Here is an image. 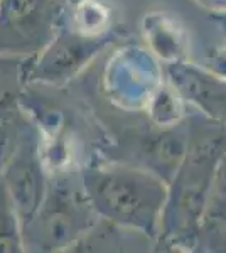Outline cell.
Listing matches in <instances>:
<instances>
[{
	"label": "cell",
	"instance_id": "12",
	"mask_svg": "<svg viewBox=\"0 0 226 253\" xmlns=\"http://www.w3.org/2000/svg\"><path fill=\"white\" fill-rule=\"evenodd\" d=\"M147 108L159 126H172L182 122V98L171 84H160Z\"/></svg>",
	"mask_w": 226,
	"mask_h": 253
},
{
	"label": "cell",
	"instance_id": "16",
	"mask_svg": "<svg viewBox=\"0 0 226 253\" xmlns=\"http://www.w3.org/2000/svg\"><path fill=\"white\" fill-rule=\"evenodd\" d=\"M213 17H215L216 24L223 29V32L226 34V14H213Z\"/></svg>",
	"mask_w": 226,
	"mask_h": 253
},
{
	"label": "cell",
	"instance_id": "1",
	"mask_svg": "<svg viewBox=\"0 0 226 253\" xmlns=\"http://www.w3.org/2000/svg\"><path fill=\"white\" fill-rule=\"evenodd\" d=\"M226 150V126L191 122L187 152L169 182L159 236L171 247H196L206 214L216 164Z\"/></svg>",
	"mask_w": 226,
	"mask_h": 253
},
{
	"label": "cell",
	"instance_id": "10",
	"mask_svg": "<svg viewBox=\"0 0 226 253\" xmlns=\"http://www.w3.org/2000/svg\"><path fill=\"white\" fill-rule=\"evenodd\" d=\"M27 59L0 56V118L17 107L19 95L26 84Z\"/></svg>",
	"mask_w": 226,
	"mask_h": 253
},
{
	"label": "cell",
	"instance_id": "2",
	"mask_svg": "<svg viewBox=\"0 0 226 253\" xmlns=\"http://www.w3.org/2000/svg\"><path fill=\"white\" fill-rule=\"evenodd\" d=\"M90 205L100 219L157 238L169 184L142 166L91 164L80 174Z\"/></svg>",
	"mask_w": 226,
	"mask_h": 253
},
{
	"label": "cell",
	"instance_id": "3",
	"mask_svg": "<svg viewBox=\"0 0 226 253\" xmlns=\"http://www.w3.org/2000/svg\"><path fill=\"white\" fill-rule=\"evenodd\" d=\"M98 214L90 205L86 193L71 179L49 175L47 194L43 205L22 230L26 252L71 250L96 223Z\"/></svg>",
	"mask_w": 226,
	"mask_h": 253
},
{
	"label": "cell",
	"instance_id": "9",
	"mask_svg": "<svg viewBox=\"0 0 226 253\" xmlns=\"http://www.w3.org/2000/svg\"><path fill=\"white\" fill-rule=\"evenodd\" d=\"M145 36L154 52L167 63L184 59V44L181 32L164 15H147Z\"/></svg>",
	"mask_w": 226,
	"mask_h": 253
},
{
	"label": "cell",
	"instance_id": "14",
	"mask_svg": "<svg viewBox=\"0 0 226 253\" xmlns=\"http://www.w3.org/2000/svg\"><path fill=\"white\" fill-rule=\"evenodd\" d=\"M209 69H213L215 73H218V75H221L226 78V47L220 49V51L213 56V64Z\"/></svg>",
	"mask_w": 226,
	"mask_h": 253
},
{
	"label": "cell",
	"instance_id": "4",
	"mask_svg": "<svg viewBox=\"0 0 226 253\" xmlns=\"http://www.w3.org/2000/svg\"><path fill=\"white\" fill-rule=\"evenodd\" d=\"M57 0H0V56L31 59L59 31Z\"/></svg>",
	"mask_w": 226,
	"mask_h": 253
},
{
	"label": "cell",
	"instance_id": "15",
	"mask_svg": "<svg viewBox=\"0 0 226 253\" xmlns=\"http://www.w3.org/2000/svg\"><path fill=\"white\" fill-rule=\"evenodd\" d=\"M194 2L213 14H226V0H194Z\"/></svg>",
	"mask_w": 226,
	"mask_h": 253
},
{
	"label": "cell",
	"instance_id": "11",
	"mask_svg": "<svg viewBox=\"0 0 226 253\" xmlns=\"http://www.w3.org/2000/svg\"><path fill=\"white\" fill-rule=\"evenodd\" d=\"M24 250L22 223L2 179H0V253H20Z\"/></svg>",
	"mask_w": 226,
	"mask_h": 253
},
{
	"label": "cell",
	"instance_id": "5",
	"mask_svg": "<svg viewBox=\"0 0 226 253\" xmlns=\"http://www.w3.org/2000/svg\"><path fill=\"white\" fill-rule=\"evenodd\" d=\"M2 182L14 203L24 226L34 218L49 187V172L41 150V133L31 120H26L17 147L2 175Z\"/></svg>",
	"mask_w": 226,
	"mask_h": 253
},
{
	"label": "cell",
	"instance_id": "7",
	"mask_svg": "<svg viewBox=\"0 0 226 253\" xmlns=\"http://www.w3.org/2000/svg\"><path fill=\"white\" fill-rule=\"evenodd\" d=\"M106 88L122 107H147L162 84L154 56L140 47L120 49L106 64Z\"/></svg>",
	"mask_w": 226,
	"mask_h": 253
},
{
	"label": "cell",
	"instance_id": "6",
	"mask_svg": "<svg viewBox=\"0 0 226 253\" xmlns=\"http://www.w3.org/2000/svg\"><path fill=\"white\" fill-rule=\"evenodd\" d=\"M106 42V32L88 34L80 29H59L38 56L27 59L26 83L54 84L69 80L80 73Z\"/></svg>",
	"mask_w": 226,
	"mask_h": 253
},
{
	"label": "cell",
	"instance_id": "13",
	"mask_svg": "<svg viewBox=\"0 0 226 253\" xmlns=\"http://www.w3.org/2000/svg\"><path fill=\"white\" fill-rule=\"evenodd\" d=\"M225 218H226V150L221 154L220 161L216 164L203 224L218 221V219H225Z\"/></svg>",
	"mask_w": 226,
	"mask_h": 253
},
{
	"label": "cell",
	"instance_id": "8",
	"mask_svg": "<svg viewBox=\"0 0 226 253\" xmlns=\"http://www.w3.org/2000/svg\"><path fill=\"white\" fill-rule=\"evenodd\" d=\"M167 81L182 101L196 107L204 118L226 126V78L213 69L187 63L186 59L166 64Z\"/></svg>",
	"mask_w": 226,
	"mask_h": 253
}]
</instances>
